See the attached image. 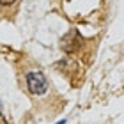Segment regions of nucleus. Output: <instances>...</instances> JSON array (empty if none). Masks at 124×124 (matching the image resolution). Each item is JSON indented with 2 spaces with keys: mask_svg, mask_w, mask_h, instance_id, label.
<instances>
[{
  "mask_svg": "<svg viewBox=\"0 0 124 124\" xmlns=\"http://www.w3.org/2000/svg\"><path fill=\"white\" fill-rule=\"evenodd\" d=\"M27 87H29V91L32 94H43L46 91L48 83L41 71H30V73H27Z\"/></svg>",
  "mask_w": 124,
  "mask_h": 124,
  "instance_id": "f257e3e1",
  "label": "nucleus"
},
{
  "mask_svg": "<svg viewBox=\"0 0 124 124\" xmlns=\"http://www.w3.org/2000/svg\"><path fill=\"white\" fill-rule=\"evenodd\" d=\"M80 43H82V37L76 30H69V34H66L62 37V50H66L67 53H73L80 48Z\"/></svg>",
  "mask_w": 124,
  "mask_h": 124,
  "instance_id": "f03ea898",
  "label": "nucleus"
},
{
  "mask_svg": "<svg viewBox=\"0 0 124 124\" xmlns=\"http://www.w3.org/2000/svg\"><path fill=\"white\" fill-rule=\"evenodd\" d=\"M0 124H7V121H5V117L0 114Z\"/></svg>",
  "mask_w": 124,
  "mask_h": 124,
  "instance_id": "20e7f679",
  "label": "nucleus"
},
{
  "mask_svg": "<svg viewBox=\"0 0 124 124\" xmlns=\"http://www.w3.org/2000/svg\"><path fill=\"white\" fill-rule=\"evenodd\" d=\"M14 2V0H0V4H2V5H9V4H13Z\"/></svg>",
  "mask_w": 124,
  "mask_h": 124,
  "instance_id": "7ed1b4c3",
  "label": "nucleus"
},
{
  "mask_svg": "<svg viewBox=\"0 0 124 124\" xmlns=\"http://www.w3.org/2000/svg\"><path fill=\"white\" fill-rule=\"evenodd\" d=\"M57 124H64V121H60V122H57Z\"/></svg>",
  "mask_w": 124,
  "mask_h": 124,
  "instance_id": "39448f33",
  "label": "nucleus"
}]
</instances>
